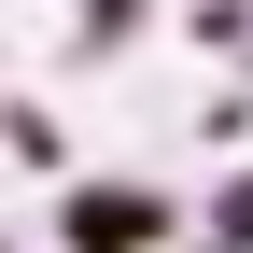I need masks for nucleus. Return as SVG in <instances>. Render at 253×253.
<instances>
[{"mask_svg":"<svg viewBox=\"0 0 253 253\" xmlns=\"http://www.w3.org/2000/svg\"><path fill=\"white\" fill-rule=\"evenodd\" d=\"M183 253H211V239H183Z\"/></svg>","mask_w":253,"mask_h":253,"instance_id":"obj_6","label":"nucleus"},{"mask_svg":"<svg viewBox=\"0 0 253 253\" xmlns=\"http://www.w3.org/2000/svg\"><path fill=\"white\" fill-rule=\"evenodd\" d=\"M0 155H14V169H42V183H56V169H71V126H56L42 99H0Z\"/></svg>","mask_w":253,"mask_h":253,"instance_id":"obj_2","label":"nucleus"},{"mask_svg":"<svg viewBox=\"0 0 253 253\" xmlns=\"http://www.w3.org/2000/svg\"><path fill=\"white\" fill-rule=\"evenodd\" d=\"M197 225H183L169 183H56V253H183Z\"/></svg>","mask_w":253,"mask_h":253,"instance_id":"obj_1","label":"nucleus"},{"mask_svg":"<svg viewBox=\"0 0 253 253\" xmlns=\"http://www.w3.org/2000/svg\"><path fill=\"white\" fill-rule=\"evenodd\" d=\"M0 253H14V239H0Z\"/></svg>","mask_w":253,"mask_h":253,"instance_id":"obj_7","label":"nucleus"},{"mask_svg":"<svg viewBox=\"0 0 253 253\" xmlns=\"http://www.w3.org/2000/svg\"><path fill=\"white\" fill-rule=\"evenodd\" d=\"M197 239H211V253H253V155L211 183V225H197Z\"/></svg>","mask_w":253,"mask_h":253,"instance_id":"obj_4","label":"nucleus"},{"mask_svg":"<svg viewBox=\"0 0 253 253\" xmlns=\"http://www.w3.org/2000/svg\"><path fill=\"white\" fill-rule=\"evenodd\" d=\"M155 14H169V0H71V42H84V56H126Z\"/></svg>","mask_w":253,"mask_h":253,"instance_id":"obj_3","label":"nucleus"},{"mask_svg":"<svg viewBox=\"0 0 253 253\" xmlns=\"http://www.w3.org/2000/svg\"><path fill=\"white\" fill-rule=\"evenodd\" d=\"M239 84H253V42H239Z\"/></svg>","mask_w":253,"mask_h":253,"instance_id":"obj_5","label":"nucleus"}]
</instances>
